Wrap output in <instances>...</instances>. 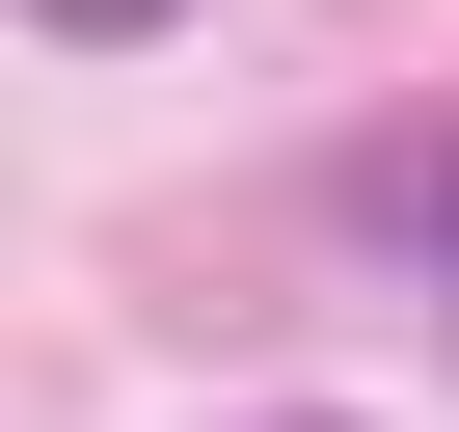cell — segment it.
Listing matches in <instances>:
<instances>
[{
    "mask_svg": "<svg viewBox=\"0 0 459 432\" xmlns=\"http://www.w3.org/2000/svg\"><path fill=\"white\" fill-rule=\"evenodd\" d=\"M28 28H162V0H28Z\"/></svg>",
    "mask_w": 459,
    "mask_h": 432,
    "instance_id": "6da1fadb",
    "label": "cell"
},
{
    "mask_svg": "<svg viewBox=\"0 0 459 432\" xmlns=\"http://www.w3.org/2000/svg\"><path fill=\"white\" fill-rule=\"evenodd\" d=\"M432 216H459V162H432Z\"/></svg>",
    "mask_w": 459,
    "mask_h": 432,
    "instance_id": "7a4b0ae2",
    "label": "cell"
}]
</instances>
